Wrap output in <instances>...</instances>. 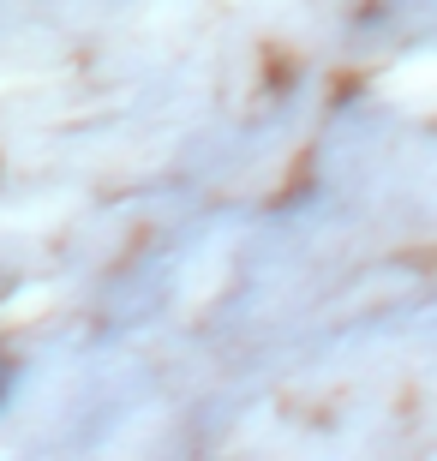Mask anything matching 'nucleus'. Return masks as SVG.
<instances>
[{
    "instance_id": "nucleus-1",
    "label": "nucleus",
    "mask_w": 437,
    "mask_h": 461,
    "mask_svg": "<svg viewBox=\"0 0 437 461\" xmlns=\"http://www.w3.org/2000/svg\"><path fill=\"white\" fill-rule=\"evenodd\" d=\"M0 395H6V366H0Z\"/></svg>"
}]
</instances>
